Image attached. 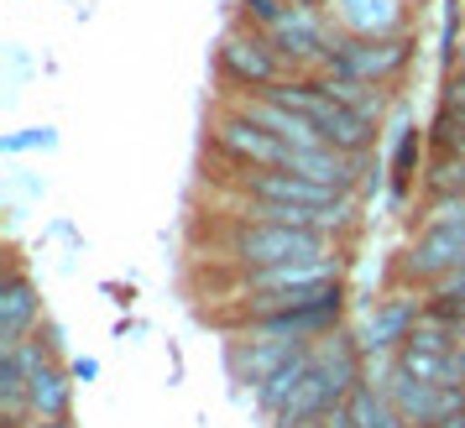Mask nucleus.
<instances>
[{"label":"nucleus","instance_id":"nucleus-3","mask_svg":"<svg viewBox=\"0 0 465 428\" xmlns=\"http://www.w3.org/2000/svg\"><path fill=\"white\" fill-rule=\"evenodd\" d=\"M413 32H398V37H345L340 32L335 47H330V63L324 73H340V79H361V84H392L408 73L413 63Z\"/></svg>","mask_w":465,"mask_h":428},{"label":"nucleus","instance_id":"nucleus-6","mask_svg":"<svg viewBox=\"0 0 465 428\" xmlns=\"http://www.w3.org/2000/svg\"><path fill=\"white\" fill-rule=\"evenodd\" d=\"M214 68H220V79L235 89H272L282 84V58H277V47L252 32V26H225L220 32V47H214Z\"/></svg>","mask_w":465,"mask_h":428},{"label":"nucleus","instance_id":"nucleus-8","mask_svg":"<svg viewBox=\"0 0 465 428\" xmlns=\"http://www.w3.org/2000/svg\"><path fill=\"white\" fill-rule=\"evenodd\" d=\"M423 308H429V303H419L413 293H387V298H377V308L366 314V329H361V355L371 361V355L402 350L408 335L419 329Z\"/></svg>","mask_w":465,"mask_h":428},{"label":"nucleus","instance_id":"nucleus-17","mask_svg":"<svg viewBox=\"0 0 465 428\" xmlns=\"http://www.w3.org/2000/svg\"><path fill=\"white\" fill-rule=\"evenodd\" d=\"M68 371H74V382H94V376H100V361H94V355H79V361H68Z\"/></svg>","mask_w":465,"mask_h":428},{"label":"nucleus","instance_id":"nucleus-14","mask_svg":"<svg viewBox=\"0 0 465 428\" xmlns=\"http://www.w3.org/2000/svg\"><path fill=\"white\" fill-rule=\"evenodd\" d=\"M429 193H465V157H440L429 172Z\"/></svg>","mask_w":465,"mask_h":428},{"label":"nucleus","instance_id":"nucleus-2","mask_svg":"<svg viewBox=\"0 0 465 428\" xmlns=\"http://www.w3.org/2000/svg\"><path fill=\"white\" fill-rule=\"evenodd\" d=\"M465 267V219H444V214H423L419 240L402 251L398 277L408 287H440L444 277H455Z\"/></svg>","mask_w":465,"mask_h":428},{"label":"nucleus","instance_id":"nucleus-7","mask_svg":"<svg viewBox=\"0 0 465 428\" xmlns=\"http://www.w3.org/2000/svg\"><path fill=\"white\" fill-rule=\"evenodd\" d=\"M43 324H47V314H43L37 282L26 277L22 261H11V272H5V282H0V355H16Z\"/></svg>","mask_w":465,"mask_h":428},{"label":"nucleus","instance_id":"nucleus-16","mask_svg":"<svg viewBox=\"0 0 465 428\" xmlns=\"http://www.w3.org/2000/svg\"><path fill=\"white\" fill-rule=\"evenodd\" d=\"M413 151H419V131L408 126V131H402V141H398V168H392V172H398V189L413 178Z\"/></svg>","mask_w":465,"mask_h":428},{"label":"nucleus","instance_id":"nucleus-10","mask_svg":"<svg viewBox=\"0 0 465 428\" xmlns=\"http://www.w3.org/2000/svg\"><path fill=\"white\" fill-rule=\"evenodd\" d=\"M298 350H309V345H298V340H262V335H246V329H241V335L225 345V365H231L235 382L262 386L267 376H277L282 365L293 361Z\"/></svg>","mask_w":465,"mask_h":428},{"label":"nucleus","instance_id":"nucleus-11","mask_svg":"<svg viewBox=\"0 0 465 428\" xmlns=\"http://www.w3.org/2000/svg\"><path fill=\"white\" fill-rule=\"evenodd\" d=\"M314 79L330 89L356 121H366V126H381V121H387V89L381 84H361V79H340V73H314Z\"/></svg>","mask_w":465,"mask_h":428},{"label":"nucleus","instance_id":"nucleus-13","mask_svg":"<svg viewBox=\"0 0 465 428\" xmlns=\"http://www.w3.org/2000/svg\"><path fill=\"white\" fill-rule=\"evenodd\" d=\"M345 407H351V423L356 428H408V418L398 413V403H392L387 386H377V382H361Z\"/></svg>","mask_w":465,"mask_h":428},{"label":"nucleus","instance_id":"nucleus-15","mask_svg":"<svg viewBox=\"0 0 465 428\" xmlns=\"http://www.w3.org/2000/svg\"><path fill=\"white\" fill-rule=\"evenodd\" d=\"M53 151L58 147V136H53V131L47 126H32V131H22V136H0V151H11V157H16V151Z\"/></svg>","mask_w":465,"mask_h":428},{"label":"nucleus","instance_id":"nucleus-1","mask_svg":"<svg viewBox=\"0 0 465 428\" xmlns=\"http://www.w3.org/2000/svg\"><path fill=\"white\" fill-rule=\"evenodd\" d=\"M214 251L235 261L241 272H267V267H288V261H309V257H340L335 236L303 230V225H272V219H235L231 230L214 240Z\"/></svg>","mask_w":465,"mask_h":428},{"label":"nucleus","instance_id":"nucleus-18","mask_svg":"<svg viewBox=\"0 0 465 428\" xmlns=\"http://www.w3.org/2000/svg\"><path fill=\"white\" fill-rule=\"evenodd\" d=\"M32 428H68V418H32Z\"/></svg>","mask_w":465,"mask_h":428},{"label":"nucleus","instance_id":"nucleus-12","mask_svg":"<svg viewBox=\"0 0 465 428\" xmlns=\"http://www.w3.org/2000/svg\"><path fill=\"white\" fill-rule=\"evenodd\" d=\"M32 386L26 371L16 365V355H0V423L5 428H32Z\"/></svg>","mask_w":465,"mask_h":428},{"label":"nucleus","instance_id":"nucleus-19","mask_svg":"<svg viewBox=\"0 0 465 428\" xmlns=\"http://www.w3.org/2000/svg\"><path fill=\"white\" fill-rule=\"evenodd\" d=\"M293 428H324V418H303V423H293Z\"/></svg>","mask_w":465,"mask_h":428},{"label":"nucleus","instance_id":"nucleus-4","mask_svg":"<svg viewBox=\"0 0 465 428\" xmlns=\"http://www.w3.org/2000/svg\"><path fill=\"white\" fill-rule=\"evenodd\" d=\"M241 199L256 204H288V209H356V193L324 189L314 178H298V172H277V168H235L225 178Z\"/></svg>","mask_w":465,"mask_h":428},{"label":"nucleus","instance_id":"nucleus-9","mask_svg":"<svg viewBox=\"0 0 465 428\" xmlns=\"http://www.w3.org/2000/svg\"><path fill=\"white\" fill-rule=\"evenodd\" d=\"M324 11L345 37H398V32H408V0H324Z\"/></svg>","mask_w":465,"mask_h":428},{"label":"nucleus","instance_id":"nucleus-5","mask_svg":"<svg viewBox=\"0 0 465 428\" xmlns=\"http://www.w3.org/2000/svg\"><path fill=\"white\" fill-rule=\"evenodd\" d=\"M210 141L225 157H231L235 168H277V172H293V147L272 136L267 126H256L252 115H241V110H220L210 121Z\"/></svg>","mask_w":465,"mask_h":428}]
</instances>
